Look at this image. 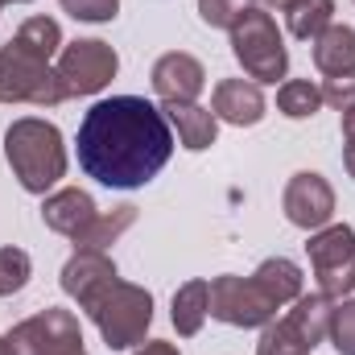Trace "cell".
<instances>
[{"mask_svg":"<svg viewBox=\"0 0 355 355\" xmlns=\"http://www.w3.org/2000/svg\"><path fill=\"white\" fill-rule=\"evenodd\" d=\"M79 170L107 190L149 186L174 157V128L145 95H112L91 103L79 124Z\"/></svg>","mask_w":355,"mask_h":355,"instance_id":"cell-1","label":"cell"},{"mask_svg":"<svg viewBox=\"0 0 355 355\" xmlns=\"http://www.w3.org/2000/svg\"><path fill=\"white\" fill-rule=\"evenodd\" d=\"M4 162L12 178L21 182V190L29 194H46L67 178V145L58 124L42 120V116H21L8 124L4 132Z\"/></svg>","mask_w":355,"mask_h":355,"instance_id":"cell-2","label":"cell"},{"mask_svg":"<svg viewBox=\"0 0 355 355\" xmlns=\"http://www.w3.org/2000/svg\"><path fill=\"white\" fill-rule=\"evenodd\" d=\"M87 318L95 322L99 339L112 347V352H132L145 343L149 327H153V293L145 285H132L124 277L107 281L87 306Z\"/></svg>","mask_w":355,"mask_h":355,"instance_id":"cell-3","label":"cell"},{"mask_svg":"<svg viewBox=\"0 0 355 355\" xmlns=\"http://www.w3.org/2000/svg\"><path fill=\"white\" fill-rule=\"evenodd\" d=\"M0 103H33V107L67 103V91H62L54 62L21 50L17 42L0 46Z\"/></svg>","mask_w":355,"mask_h":355,"instance_id":"cell-4","label":"cell"},{"mask_svg":"<svg viewBox=\"0 0 355 355\" xmlns=\"http://www.w3.org/2000/svg\"><path fill=\"white\" fill-rule=\"evenodd\" d=\"M232 54L236 62L244 67V75L252 83H277L289 75V50H285V37L272 21V12L265 8H252L236 29H232Z\"/></svg>","mask_w":355,"mask_h":355,"instance_id":"cell-5","label":"cell"},{"mask_svg":"<svg viewBox=\"0 0 355 355\" xmlns=\"http://www.w3.org/2000/svg\"><path fill=\"white\" fill-rule=\"evenodd\" d=\"M306 257H310V268H314L318 293H327L331 302H343V297L355 293V227L327 223V227L310 232Z\"/></svg>","mask_w":355,"mask_h":355,"instance_id":"cell-6","label":"cell"},{"mask_svg":"<svg viewBox=\"0 0 355 355\" xmlns=\"http://www.w3.org/2000/svg\"><path fill=\"white\" fill-rule=\"evenodd\" d=\"M4 339L12 355H87L79 318L62 306H46L42 314L21 318Z\"/></svg>","mask_w":355,"mask_h":355,"instance_id":"cell-7","label":"cell"},{"mask_svg":"<svg viewBox=\"0 0 355 355\" xmlns=\"http://www.w3.org/2000/svg\"><path fill=\"white\" fill-rule=\"evenodd\" d=\"M277 302L268 297L265 289L252 281V277H236V272H223L211 281V318L227 322V327H240V331H261L277 318Z\"/></svg>","mask_w":355,"mask_h":355,"instance_id":"cell-8","label":"cell"},{"mask_svg":"<svg viewBox=\"0 0 355 355\" xmlns=\"http://www.w3.org/2000/svg\"><path fill=\"white\" fill-rule=\"evenodd\" d=\"M54 71H58V79H62L67 99H75V95H95V91H103L116 79L120 54H116L107 42H99V37H79V42L62 46Z\"/></svg>","mask_w":355,"mask_h":355,"instance_id":"cell-9","label":"cell"},{"mask_svg":"<svg viewBox=\"0 0 355 355\" xmlns=\"http://www.w3.org/2000/svg\"><path fill=\"white\" fill-rule=\"evenodd\" d=\"M281 211L293 227L302 232H318L335 219V186L314 170H302L285 182V194H281Z\"/></svg>","mask_w":355,"mask_h":355,"instance_id":"cell-10","label":"cell"},{"mask_svg":"<svg viewBox=\"0 0 355 355\" xmlns=\"http://www.w3.org/2000/svg\"><path fill=\"white\" fill-rule=\"evenodd\" d=\"M149 83L162 103H198V95L207 87V67L186 50H170L153 62Z\"/></svg>","mask_w":355,"mask_h":355,"instance_id":"cell-11","label":"cell"},{"mask_svg":"<svg viewBox=\"0 0 355 355\" xmlns=\"http://www.w3.org/2000/svg\"><path fill=\"white\" fill-rule=\"evenodd\" d=\"M211 112H215V120H223L232 128H252L265 120L268 103L261 83H252V79H219L211 91Z\"/></svg>","mask_w":355,"mask_h":355,"instance_id":"cell-12","label":"cell"},{"mask_svg":"<svg viewBox=\"0 0 355 355\" xmlns=\"http://www.w3.org/2000/svg\"><path fill=\"white\" fill-rule=\"evenodd\" d=\"M120 272H116V261L107 257V252H75L67 265H62V293L71 297V302H79V310L87 306L91 297L107 285V281H116Z\"/></svg>","mask_w":355,"mask_h":355,"instance_id":"cell-13","label":"cell"},{"mask_svg":"<svg viewBox=\"0 0 355 355\" xmlns=\"http://www.w3.org/2000/svg\"><path fill=\"white\" fill-rule=\"evenodd\" d=\"M95 215H99L95 198L79 186H62V190L46 194V202H42V223L50 232H58V236H79Z\"/></svg>","mask_w":355,"mask_h":355,"instance_id":"cell-14","label":"cell"},{"mask_svg":"<svg viewBox=\"0 0 355 355\" xmlns=\"http://www.w3.org/2000/svg\"><path fill=\"white\" fill-rule=\"evenodd\" d=\"M162 112H166L170 128L178 132V145H182V149L202 153V149L215 145V137H219V120H215L211 107H202V103H162Z\"/></svg>","mask_w":355,"mask_h":355,"instance_id":"cell-15","label":"cell"},{"mask_svg":"<svg viewBox=\"0 0 355 355\" xmlns=\"http://www.w3.org/2000/svg\"><path fill=\"white\" fill-rule=\"evenodd\" d=\"M314 67L322 79H339V75H355V29L352 25H327L314 42H310Z\"/></svg>","mask_w":355,"mask_h":355,"instance_id":"cell-16","label":"cell"},{"mask_svg":"<svg viewBox=\"0 0 355 355\" xmlns=\"http://www.w3.org/2000/svg\"><path fill=\"white\" fill-rule=\"evenodd\" d=\"M211 318V281L202 277H190L174 289V302H170V322L182 339H194Z\"/></svg>","mask_w":355,"mask_h":355,"instance_id":"cell-17","label":"cell"},{"mask_svg":"<svg viewBox=\"0 0 355 355\" xmlns=\"http://www.w3.org/2000/svg\"><path fill=\"white\" fill-rule=\"evenodd\" d=\"M293 310H285V327L314 352L327 335H331V314H335V302L327 293H302L297 302H289Z\"/></svg>","mask_w":355,"mask_h":355,"instance_id":"cell-18","label":"cell"},{"mask_svg":"<svg viewBox=\"0 0 355 355\" xmlns=\"http://www.w3.org/2000/svg\"><path fill=\"white\" fill-rule=\"evenodd\" d=\"M132 223H137V207L132 202H120L107 215H95L79 236H71V244H75V252H107Z\"/></svg>","mask_w":355,"mask_h":355,"instance_id":"cell-19","label":"cell"},{"mask_svg":"<svg viewBox=\"0 0 355 355\" xmlns=\"http://www.w3.org/2000/svg\"><path fill=\"white\" fill-rule=\"evenodd\" d=\"M252 281L265 289L277 306L297 302V297H302V285H306L302 268L293 265L289 257H268V261H261V265H257V272H252Z\"/></svg>","mask_w":355,"mask_h":355,"instance_id":"cell-20","label":"cell"},{"mask_svg":"<svg viewBox=\"0 0 355 355\" xmlns=\"http://www.w3.org/2000/svg\"><path fill=\"white\" fill-rule=\"evenodd\" d=\"M285 25L297 42H314L327 25H335V0H293L285 8Z\"/></svg>","mask_w":355,"mask_h":355,"instance_id":"cell-21","label":"cell"},{"mask_svg":"<svg viewBox=\"0 0 355 355\" xmlns=\"http://www.w3.org/2000/svg\"><path fill=\"white\" fill-rule=\"evenodd\" d=\"M12 42L21 50H29V54L46 58V62H54L62 54V25L54 17H29V21H21V29H17Z\"/></svg>","mask_w":355,"mask_h":355,"instance_id":"cell-22","label":"cell"},{"mask_svg":"<svg viewBox=\"0 0 355 355\" xmlns=\"http://www.w3.org/2000/svg\"><path fill=\"white\" fill-rule=\"evenodd\" d=\"M322 107V87L314 79H285L277 87V112L285 120H310Z\"/></svg>","mask_w":355,"mask_h":355,"instance_id":"cell-23","label":"cell"},{"mask_svg":"<svg viewBox=\"0 0 355 355\" xmlns=\"http://www.w3.org/2000/svg\"><path fill=\"white\" fill-rule=\"evenodd\" d=\"M29 277H33V261H29V252L17 248V244H4V248H0V297L21 293V289L29 285Z\"/></svg>","mask_w":355,"mask_h":355,"instance_id":"cell-24","label":"cell"},{"mask_svg":"<svg viewBox=\"0 0 355 355\" xmlns=\"http://www.w3.org/2000/svg\"><path fill=\"white\" fill-rule=\"evenodd\" d=\"M252 8H261V0H198V17H202V25H211V29H236Z\"/></svg>","mask_w":355,"mask_h":355,"instance_id":"cell-25","label":"cell"},{"mask_svg":"<svg viewBox=\"0 0 355 355\" xmlns=\"http://www.w3.org/2000/svg\"><path fill=\"white\" fill-rule=\"evenodd\" d=\"M257 355H310V347H306L289 327H285V318H272L268 327H261Z\"/></svg>","mask_w":355,"mask_h":355,"instance_id":"cell-26","label":"cell"},{"mask_svg":"<svg viewBox=\"0 0 355 355\" xmlns=\"http://www.w3.org/2000/svg\"><path fill=\"white\" fill-rule=\"evenodd\" d=\"M339 355H355V297H343L335 302V314H331V335Z\"/></svg>","mask_w":355,"mask_h":355,"instance_id":"cell-27","label":"cell"},{"mask_svg":"<svg viewBox=\"0 0 355 355\" xmlns=\"http://www.w3.org/2000/svg\"><path fill=\"white\" fill-rule=\"evenodd\" d=\"M62 12H71L75 21H91V25H103V21H116L120 12V0H58Z\"/></svg>","mask_w":355,"mask_h":355,"instance_id":"cell-28","label":"cell"},{"mask_svg":"<svg viewBox=\"0 0 355 355\" xmlns=\"http://www.w3.org/2000/svg\"><path fill=\"white\" fill-rule=\"evenodd\" d=\"M322 103H331L339 116L355 107V75H339V79H327L322 83Z\"/></svg>","mask_w":355,"mask_h":355,"instance_id":"cell-29","label":"cell"},{"mask_svg":"<svg viewBox=\"0 0 355 355\" xmlns=\"http://www.w3.org/2000/svg\"><path fill=\"white\" fill-rule=\"evenodd\" d=\"M132 355H182L174 343H166V339H145L141 347H132Z\"/></svg>","mask_w":355,"mask_h":355,"instance_id":"cell-30","label":"cell"},{"mask_svg":"<svg viewBox=\"0 0 355 355\" xmlns=\"http://www.w3.org/2000/svg\"><path fill=\"white\" fill-rule=\"evenodd\" d=\"M339 128H343V141H355V107L339 116Z\"/></svg>","mask_w":355,"mask_h":355,"instance_id":"cell-31","label":"cell"},{"mask_svg":"<svg viewBox=\"0 0 355 355\" xmlns=\"http://www.w3.org/2000/svg\"><path fill=\"white\" fill-rule=\"evenodd\" d=\"M343 166H347V174L355 178V141H343Z\"/></svg>","mask_w":355,"mask_h":355,"instance_id":"cell-32","label":"cell"},{"mask_svg":"<svg viewBox=\"0 0 355 355\" xmlns=\"http://www.w3.org/2000/svg\"><path fill=\"white\" fill-rule=\"evenodd\" d=\"M268 4H277V8H281V12H285V8H289V4H293V0H268Z\"/></svg>","mask_w":355,"mask_h":355,"instance_id":"cell-33","label":"cell"},{"mask_svg":"<svg viewBox=\"0 0 355 355\" xmlns=\"http://www.w3.org/2000/svg\"><path fill=\"white\" fill-rule=\"evenodd\" d=\"M0 355H12V352H8V339H4V335H0Z\"/></svg>","mask_w":355,"mask_h":355,"instance_id":"cell-34","label":"cell"},{"mask_svg":"<svg viewBox=\"0 0 355 355\" xmlns=\"http://www.w3.org/2000/svg\"><path fill=\"white\" fill-rule=\"evenodd\" d=\"M8 4H29V0H8Z\"/></svg>","mask_w":355,"mask_h":355,"instance_id":"cell-35","label":"cell"}]
</instances>
